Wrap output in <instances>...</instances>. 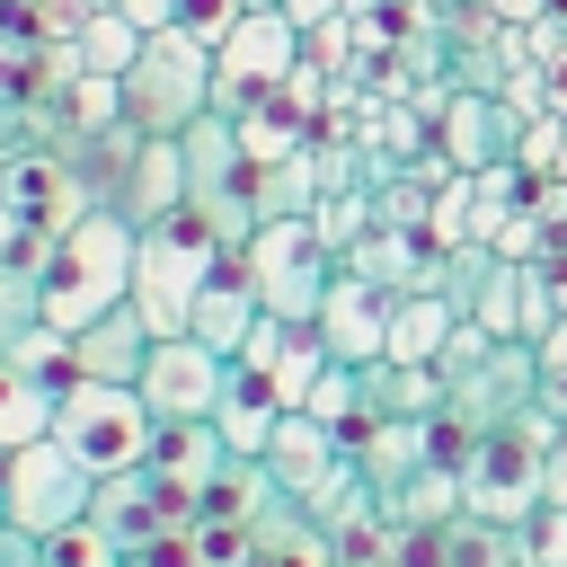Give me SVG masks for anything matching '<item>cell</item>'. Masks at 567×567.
<instances>
[{
	"label": "cell",
	"mask_w": 567,
	"mask_h": 567,
	"mask_svg": "<svg viewBox=\"0 0 567 567\" xmlns=\"http://www.w3.org/2000/svg\"><path fill=\"white\" fill-rule=\"evenodd\" d=\"M133 221L115 213V204H80L53 239H44V257H35V319L44 328H89L97 310H115V301H133Z\"/></svg>",
	"instance_id": "6da1fadb"
},
{
	"label": "cell",
	"mask_w": 567,
	"mask_h": 567,
	"mask_svg": "<svg viewBox=\"0 0 567 567\" xmlns=\"http://www.w3.org/2000/svg\"><path fill=\"white\" fill-rule=\"evenodd\" d=\"M221 266H230V239L213 230V213L177 204L168 221H151L133 239V310L151 319V337H186V310Z\"/></svg>",
	"instance_id": "7a4b0ae2"
},
{
	"label": "cell",
	"mask_w": 567,
	"mask_h": 567,
	"mask_svg": "<svg viewBox=\"0 0 567 567\" xmlns=\"http://www.w3.org/2000/svg\"><path fill=\"white\" fill-rule=\"evenodd\" d=\"M549 443H558V408L549 399H532V408H514L505 425H487L478 443H470V461H461V514H487V523H532V505H540V470H549Z\"/></svg>",
	"instance_id": "3957f363"
},
{
	"label": "cell",
	"mask_w": 567,
	"mask_h": 567,
	"mask_svg": "<svg viewBox=\"0 0 567 567\" xmlns=\"http://www.w3.org/2000/svg\"><path fill=\"white\" fill-rule=\"evenodd\" d=\"M115 89H124V124L133 133L177 142L195 115H213V44L159 27V35H142V53H133V71Z\"/></svg>",
	"instance_id": "277c9868"
},
{
	"label": "cell",
	"mask_w": 567,
	"mask_h": 567,
	"mask_svg": "<svg viewBox=\"0 0 567 567\" xmlns=\"http://www.w3.org/2000/svg\"><path fill=\"white\" fill-rule=\"evenodd\" d=\"M151 434H159V416L142 408L133 381H62V399H53V443H62L89 478L142 470V461H151Z\"/></svg>",
	"instance_id": "5b68a950"
},
{
	"label": "cell",
	"mask_w": 567,
	"mask_h": 567,
	"mask_svg": "<svg viewBox=\"0 0 567 567\" xmlns=\"http://www.w3.org/2000/svg\"><path fill=\"white\" fill-rule=\"evenodd\" d=\"M239 275L257 284L266 319L310 328V319H319V301H328V284H337V248L319 239V221H310V213H284V221H257V230H248Z\"/></svg>",
	"instance_id": "8992f818"
},
{
	"label": "cell",
	"mask_w": 567,
	"mask_h": 567,
	"mask_svg": "<svg viewBox=\"0 0 567 567\" xmlns=\"http://www.w3.org/2000/svg\"><path fill=\"white\" fill-rule=\"evenodd\" d=\"M177 159H186V204L213 213V230H221L230 257H239L248 230H257V168H248V151H239V124H230L221 106L195 115V124L177 133Z\"/></svg>",
	"instance_id": "52a82bcc"
},
{
	"label": "cell",
	"mask_w": 567,
	"mask_h": 567,
	"mask_svg": "<svg viewBox=\"0 0 567 567\" xmlns=\"http://www.w3.org/2000/svg\"><path fill=\"white\" fill-rule=\"evenodd\" d=\"M301 27L284 18V9H248L221 44H213V106L221 115H239V106H257L266 89H284L292 71H301Z\"/></svg>",
	"instance_id": "ba28073f"
},
{
	"label": "cell",
	"mask_w": 567,
	"mask_h": 567,
	"mask_svg": "<svg viewBox=\"0 0 567 567\" xmlns=\"http://www.w3.org/2000/svg\"><path fill=\"white\" fill-rule=\"evenodd\" d=\"M89 496H97V478H89L53 434H35V443L9 452V523H18V532L53 540V532L89 523Z\"/></svg>",
	"instance_id": "9c48e42d"
},
{
	"label": "cell",
	"mask_w": 567,
	"mask_h": 567,
	"mask_svg": "<svg viewBox=\"0 0 567 567\" xmlns=\"http://www.w3.org/2000/svg\"><path fill=\"white\" fill-rule=\"evenodd\" d=\"M221 381H230V354H213V346H195V337H151L133 390H142V408H151L159 425H186V416H213Z\"/></svg>",
	"instance_id": "30bf717a"
},
{
	"label": "cell",
	"mask_w": 567,
	"mask_h": 567,
	"mask_svg": "<svg viewBox=\"0 0 567 567\" xmlns=\"http://www.w3.org/2000/svg\"><path fill=\"white\" fill-rule=\"evenodd\" d=\"M89 523L106 532V549H142V540H159V532H186V523H195V496H177V487L151 478V470H115V478H97Z\"/></svg>",
	"instance_id": "8fae6325"
},
{
	"label": "cell",
	"mask_w": 567,
	"mask_h": 567,
	"mask_svg": "<svg viewBox=\"0 0 567 567\" xmlns=\"http://www.w3.org/2000/svg\"><path fill=\"white\" fill-rule=\"evenodd\" d=\"M514 142H523V115H514L505 97H487V89H443V106H434V151H443L461 177L514 159Z\"/></svg>",
	"instance_id": "7c38bea8"
},
{
	"label": "cell",
	"mask_w": 567,
	"mask_h": 567,
	"mask_svg": "<svg viewBox=\"0 0 567 567\" xmlns=\"http://www.w3.org/2000/svg\"><path fill=\"white\" fill-rule=\"evenodd\" d=\"M310 328H319L328 363H381V346H390V292L363 284L354 266H337V284H328V301H319Z\"/></svg>",
	"instance_id": "4fadbf2b"
},
{
	"label": "cell",
	"mask_w": 567,
	"mask_h": 567,
	"mask_svg": "<svg viewBox=\"0 0 567 567\" xmlns=\"http://www.w3.org/2000/svg\"><path fill=\"white\" fill-rule=\"evenodd\" d=\"M106 204H115L133 230L168 221V213L186 204V159H177V142H151V133H133V151H124V168H115Z\"/></svg>",
	"instance_id": "5bb4252c"
},
{
	"label": "cell",
	"mask_w": 567,
	"mask_h": 567,
	"mask_svg": "<svg viewBox=\"0 0 567 567\" xmlns=\"http://www.w3.org/2000/svg\"><path fill=\"white\" fill-rule=\"evenodd\" d=\"M266 470H275V487H284L292 505H310V496H319V487L346 470V434L292 408V416L275 425V443H266Z\"/></svg>",
	"instance_id": "9a60e30c"
},
{
	"label": "cell",
	"mask_w": 567,
	"mask_h": 567,
	"mask_svg": "<svg viewBox=\"0 0 567 567\" xmlns=\"http://www.w3.org/2000/svg\"><path fill=\"white\" fill-rule=\"evenodd\" d=\"M142 354H151V319L133 301L71 328V381H142Z\"/></svg>",
	"instance_id": "2e32d148"
},
{
	"label": "cell",
	"mask_w": 567,
	"mask_h": 567,
	"mask_svg": "<svg viewBox=\"0 0 567 567\" xmlns=\"http://www.w3.org/2000/svg\"><path fill=\"white\" fill-rule=\"evenodd\" d=\"M257 319H266V301H257V284L239 275V257H230V266H221V275L195 292V310H186V337H195V346H213V354H239Z\"/></svg>",
	"instance_id": "e0dca14e"
},
{
	"label": "cell",
	"mask_w": 567,
	"mask_h": 567,
	"mask_svg": "<svg viewBox=\"0 0 567 567\" xmlns=\"http://www.w3.org/2000/svg\"><path fill=\"white\" fill-rule=\"evenodd\" d=\"M221 461H230L221 425H213V416H186V425H159V434H151V461H142V470H151V478H168L177 496H204Z\"/></svg>",
	"instance_id": "ac0fdd59"
},
{
	"label": "cell",
	"mask_w": 567,
	"mask_h": 567,
	"mask_svg": "<svg viewBox=\"0 0 567 567\" xmlns=\"http://www.w3.org/2000/svg\"><path fill=\"white\" fill-rule=\"evenodd\" d=\"M452 301L443 292H399L390 301V346H381V363H434L443 354V337H452Z\"/></svg>",
	"instance_id": "d6986e66"
},
{
	"label": "cell",
	"mask_w": 567,
	"mask_h": 567,
	"mask_svg": "<svg viewBox=\"0 0 567 567\" xmlns=\"http://www.w3.org/2000/svg\"><path fill=\"white\" fill-rule=\"evenodd\" d=\"M434 567H523V532L487 514H452L434 523Z\"/></svg>",
	"instance_id": "ffe728a7"
},
{
	"label": "cell",
	"mask_w": 567,
	"mask_h": 567,
	"mask_svg": "<svg viewBox=\"0 0 567 567\" xmlns=\"http://www.w3.org/2000/svg\"><path fill=\"white\" fill-rule=\"evenodd\" d=\"M275 496H284V487H275V470H266V461H239V452H230V461L213 470V487L195 496V514H213V523H257V514H266Z\"/></svg>",
	"instance_id": "44dd1931"
},
{
	"label": "cell",
	"mask_w": 567,
	"mask_h": 567,
	"mask_svg": "<svg viewBox=\"0 0 567 567\" xmlns=\"http://www.w3.org/2000/svg\"><path fill=\"white\" fill-rule=\"evenodd\" d=\"M53 381H35L27 363H9L0 354V452H18V443H35V434H53Z\"/></svg>",
	"instance_id": "7402d4cb"
},
{
	"label": "cell",
	"mask_w": 567,
	"mask_h": 567,
	"mask_svg": "<svg viewBox=\"0 0 567 567\" xmlns=\"http://www.w3.org/2000/svg\"><path fill=\"white\" fill-rule=\"evenodd\" d=\"M133 53H142V27H133V18H115V9H89V18H80V35H71V62H80L89 80H124V71H133Z\"/></svg>",
	"instance_id": "603a6c76"
},
{
	"label": "cell",
	"mask_w": 567,
	"mask_h": 567,
	"mask_svg": "<svg viewBox=\"0 0 567 567\" xmlns=\"http://www.w3.org/2000/svg\"><path fill=\"white\" fill-rule=\"evenodd\" d=\"M381 514L390 523H416V532H434V523H452L461 514V470H443V461H425L399 496H381Z\"/></svg>",
	"instance_id": "cb8c5ba5"
},
{
	"label": "cell",
	"mask_w": 567,
	"mask_h": 567,
	"mask_svg": "<svg viewBox=\"0 0 567 567\" xmlns=\"http://www.w3.org/2000/svg\"><path fill=\"white\" fill-rule=\"evenodd\" d=\"M301 416H319V425H337V434H346V425L363 416V372H354V363H328V372L310 381Z\"/></svg>",
	"instance_id": "d4e9b609"
},
{
	"label": "cell",
	"mask_w": 567,
	"mask_h": 567,
	"mask_svg": "<svg viewBox=\"0 0 567 567\" xmlns=\"http://www.w3.org/2000/svg\"><path fill=\"white\" fill-rule=\"evenodd\" d=\"M248 549H257V523H213V514L186 523V558L195 567H248Z\"/></svg>",
	"instance_id": "484cf974"
},
{
	"label": "cell",
	"mask_w": 567,
	"mask_h": 567,
	"mask_svg": "<svg viewBox=\"0 0 567 567\" xmlns=\"http://www.w3.org/2000/svg\"><path fill=\"white\" fill-rule=\"evenodd\" d=\"M523 567H567V505H532V523H523Z\"/></svg>",
	"instance_id": "4316f807"
},
{
	"label": "cell",
	"mask_w": 567,
	"mask_h": 567,
	"mask_svg": "<svg viewBox=\"0 0 567 567\" xmlns=\"http://www.w3.org/2000/svg\"><path fill=\"white\" fill-rule=\"evenodd\" d=\"M239 18H248V0H177V18H168V27H177V35H195V44H221Z\"/></svg>",
	"instance_id": "83f0119b"
},
{
	"label": "cell",
	"mask_w": 567,
	"mask_h": 567,
	"mask_svg": "<svg viewBox=\"0 0 567 567\" xmlns=\"http://www.w3.org/2000/svg\"><path fill=\"white\" fill-rule=\"evenodd\" d=\"M44 567H115V549H106V532H97V523H71V532H53V540H44Z\"/></svg>",
	"instance_id": "f1b7e54d"
},
{
	"label": "cell",
	"mask_w": 567,
	"mask_h": 567,
	"mask_svg": "<svg viewBox=\"0 0 567 567\" xmlns=\"http://www.w3.org/2000/svg\"><path fill=\"white\" fill-rule=\"evenodd\" d=\"M487 346H496V337H487V328H478V319H452V337H443V354H434V372H443V381H452V372H470V363H478V354H487Z\"/></svg>",
	"instance_id": "f546056e"
},
{
	"label": "cell",
	"mask_w": 567,
	"mask_h": 567,
	"mask_svg": "<svg viewBox=\"0 0 567 567\" xmlns=\"http://www.w3.org/2000/svg\"><path fill=\"white\" fill-rule=\"evenodd\" d=\"M89 9H115V18H133L142 35H159V27L177 18V0H89Z\"/></svg>",
	"instance_id": "4dcf8cb0"
},
{
	"label": "cell",
	"mask_w": 567,
	"mask_h": 567,
	"mask_svg": "<svg viewBox=\"0 0 567 567\" xmlns=\"http://www.w3.org/2000/svg\"><path fill=\"white\" fill-rule=\"evenodd\" d=\"M0 567H44V540L18 532V523H0Z\"/></svg>",
	"instance_id": "1f68e13d"
},
{
	"label": "cell",
	"mask_w": 567,
	"mask_h": 567,
	"mask_svg": "<svg viewBox=\"0 0 567 567\" xmlns=\"http://www.w3.org/2000/svg\"><path fill=\"white\" fill-rule=\"evenodd\" d=\"M284 18L310 35V27H328V18H346V0H284Z\"/></svg>",
	"instance_id": "d6a6232c"
},
{
	"label": "cell",
	"mask_w": 567,
	"mask_h": 567,
	"mask_svg": "<svg viewBox=\"0 0 567 567\" xmlns=\"http://www.w3.org/2000/svg\"><path fill=\"white\" fill-rule=\"evenodd\" d=\"M540 505H567V434L549 443V470H540Z\"/></svg>",
	"instance_id": "836d02e7"
},
{
	"label": "cell",
	"mask_w": 567,
	"mask_h": 567,
	"mask_svg": "<svg viewBox=\"0 0 567 567\" xmlns=\"http://www.w3.org/2000/svg\"><path fill=\"white\" fill-rule=\"evenodd\" d=\"M0 523H9V452H0Z\"/></svg>",
	"instance_id": "e575fe53"
},
{
	"label": "cell",
	"mask_w": 567,
	"mask_h": 567,
	"mask_svg": "<svg viewBox=\"0 0 567 567\" xmlns=\"http://www.w3.org/2000/svg\"><path fill=\"white\" fill-rule=\"evenodd\" d=\"M115 567H151V558H142V549H115Z\"/></svg>",
	"instance_id": "d590c367"
},
{
	"label": "cell",
	"mask_w": 567,
	"mask_h": 567,
	"mask_svg": "<svg viewBox=\"0 0 567 567\" xmlns=\"http://www.w3.org/2000/svg\"><path fill=\"white\" fill-rule=\"evenodd\" d=\"M248 9H284V0H248Z\"/></svg>",
	"instance_id": "8d00e7d4"
},
{
	"label": "cell",
	"mask_w": 567,
	"mask_h": 567,
	"mask_svg": "<svg viewBox=\"0 0 567 567\" xmlns=\"http://www.w3.org/2000/svg\"><path fill=\"white\" fill-rule=\"evenodd\" d=\"M443 9H470V0H443Z\"/></svg>",
	"instance_id": "74e56055"
}]
</instances>
